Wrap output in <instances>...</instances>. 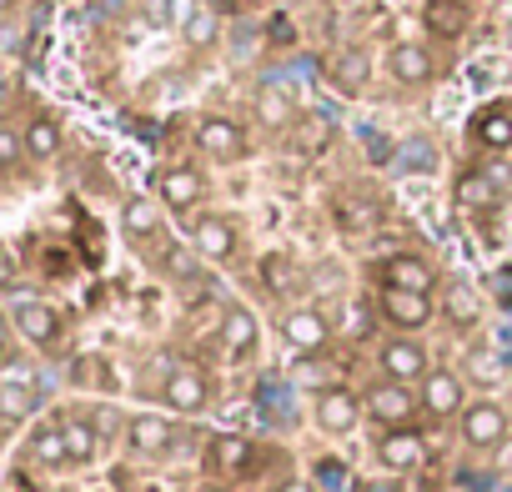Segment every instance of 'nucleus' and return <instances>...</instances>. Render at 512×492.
<instances>
[{
	"label": "nucleus",
	"mask_w": 512,
	"mask_h": 492,
	"mask_svg": "<svg viewBox=\"0 0 512 492\" xmlns=\"http://www.w3.org/2000/svg\"><path fill=\"white\" fill-rule=\"evenodd\" d=\"M492 201H497V191H492L487 176H467L462 181V206H492Z\"/></svg>",
	"instance_id": "nucleus-33"
},
{
	"label": "nucleus",
	"mask_w": 512,
	"mask_h": 492,
	"mask_svg": "<svg viewBox=\"0 0 512 492\" xmlns=\"http://www.w3.org/2000/svg\"><path fill=\"white\" fill-rule=\"evenodd\" d=\"M6 332H11V322H6V317H0V352H6Z\"/></svg>",
	"instance_id": "nucleus-38"
},
{
	"label": "nucleus",
	"mask_w": 512,
	"mask_h": 492,
	"mask_svg": "<svg viewBox=\"0 0 512 492\" xmlns=\"http://www.w3.org/2000/svg\"><path fill=\"white\" fill-rule=\"evenodd\" d=\"M377 462H382L387 472H417V467L427 462V442H422L412 427H387V432L377 437Z\"/></svg>",
	"instance_id": "nucleus-12"
},
{
	"label": "nucleus",
	"mask_w": 512,
	"mask_h": 492,
	"mask_svg": "<svg viewBox=\"0 0 512 492\" xmlns=\"http://www.w3.org/2000/svg\"><path fill=\"white\" fill-rule=\"evenodd\" d=\"M36 387L26 382V377H6L0 382V422H26L31 412H36Z\"/></svg>",
	"instance_id": "nucleus-23"
},
{
	"label": "nucleus",
	"mask_w": 512,
	"mask_h": 492,
	"mask_svg": "<svg viewBox=\"0 0 512 492\" xmlns=\"http://www.w3.org/2000/svg\"><path fill=\"white\" fill-rule=\"evenodd\" d=\"M382 317L397 327V332H422L432 322V297L427 292H402V287H382Z\"/></svg>",
	"instance_id": "nucleus-11"
},
{
	"label": "nucleus",
	"mask_w": 512,
	"mask_h": 492,
	"mask_svg": "<svg viewBox=\"0 0 512 492\" xmlns=\"http://www.w3.org/2000/svg\"><path fill=\"white\" fill-rule=\"evenodd\" d=\"M236 241H241V231L221 211H201L191 221V246H196V257H206V262H231L236 257Z\"/></svg>",
	"instance_id": "nucleus-4"
},
{
	"label": "nucleus",
	"mask_w": 512,
	"mask_h": 492,
	"mask_svg": "<svg viewBox=\"0 0 512 492\" xmlns=\"http://www.w3.org/2000/svg\"><path fill=\"white\" fill-rule=\"evenodd\" d=\"M11 327H16L31 347H56V342H61V312H56L51 302H41V297H21V302L11 307Z\"/></svg>",
	"instance_id": "nucleus-5"
},
{
	"label": "nucleus",
	"mask_w": 512,
	"mask_h": 492,
	"mask_svg": "<svg viewBox=\"0 0 512 492\" xmlns=\"http://www.w3.org/2000/svg\"><path fill=\"white\" fill-rule=\"evenodd\" d=\"M126 447L136 452V457H166L171 447H176V422L171 417H161V412H136L131 422H126Z\"/></svg>",
	"instance_id": "nucleus-8"
},
{
	"label": "nucleus",
	"mask_w": 512,
	"mask_h": 492,
	"mask_svg": "<svg viewBox=\"0 0 512 492\" xmlns=\"http://www.w3.org/2000/svg\"><path fill=\"white\" fill-rule=\"evenodd\" d=\"M61 427H66V457H71V467H91V462L101 457V432H96V422H91V417H61Z\"/></svg>",
	"instance_id": "nucleus-19"
},
{
	"label": "nucleus",
	"mask_w": 512,
	"mask_h": 492,
	"mask_svg": "<svg viewBox=\"0 0 512 492\" xmlns=\"http://www.w3.org/2000/svg\"><path fill=\"white\" fill-rule=\"evenodd\" d=\"M76 382H81V387H111V372H106L101 357H81V362H76Z\"/></svg>",
	"instance_id": "nucleus-34"
},
{
	"label": "nucleus",
	"mask_w": 512,
	"mask_h": 492,
	"mask_svg": "<svg viewBox=\"0 0 512 492\" xmlns=\"http://www.w3.org/2000/svg\"><path fill=\"white\" fill-rule=\"evenodd\" d=\"M417 397H422V412L437 417V422L462 417V407H467V387H462L457 372H427V377L417 382Z\"/></svg>",
	"instance_id": "nucleus-7"
},
{
	"label": "nucleus",
	"mask_w": 512,
	"mask_h": 492,
	"mask_svg": "<svg viewBox=\"0 0 512 492\" xmlns=\"http://www.w3.org/2000/svg\"><path fill=\"white\" fill-rule=\"evenodd\" d=\"M382 287H402V292H427V297H432L437 267H432L427 257H417V252H397V257H387V267H382Z\"/></svg>",
	"instance_id": "nucleus-15"
},
{
	"label": "nucleus",
	"mask_w": 512,
	"mask_h": 492,
	"mask_svg": "<svg viewBox=\"0 0 512 492\" xmlns=\"http://www.w3.org/2000/svg\"><path fill=\"white\" fill-rule=\"evenodd\" d=\"M362 417H367V412H362V397H357V392H347V387H327V392H317V427H322L327 437H347V432H357Z\"/></svg>",
	"instance_id": "nucleus-10"
},
{
	"label": "nucleus",
	"mask_w": 512,
	"mask_h": 492,
	"mask_svg": "<svg viewBox=\"0 0 512 492\" xmlns=\"http://www.w3.org/2000/svg\"><path fill=\"white\" fill-rule=\"evenodd\" d=\"M262 282H267V292H292L297 287V267H292V257H282V252H272V257H262Z\"/></svg>",
	"instance_id": "nucleus-27"
},
{
	"label": "nucleus",
	"mask_w": 512,
	"mask_h": 492,
	"mask_svg": "<svg viewBox=\"0 0 512 492\" xmlns=\"http://www.w3.org/2000/svg\"><path fill=\"white\" fill-rule=\"evenodd\" d=\"M457 437H462V447L467 452H492V447H502V437H507V407L502 402H467L462 407V417H457Z\"/></svg>",
	"instance_id": "nucleus-2"
},
{
	"label": "nucleus",
	"mask_w": 512,
	"mask_h": 492,
	"mask_svg": "<svg viewBox=\"0 0 512 492\" xmlns=\"http://www.w3.org/2000/svg\"><path fill=\"white\" fill-rule=\"evenodd\" d=\"M161 267H166V277H176V282H196V277H201V267H196V246H166Z\"/></svg>",
	"instance_id": "nucleus-29"
},
{
	"label": "nucleus",
	"mask_w": 512,
	"mask_h": 492,
	"mask_svg": "<svg viewBox=\"0 0 512 492\" xmlns=\"http://www.w3.org/2000/svg\"><path fill=\"white\" fill-rule=\"evenodd\" d=\"M442 312H447L452 327H477V322H482V302H477V292H472L467 282H447Z\"/></svg>",
	"instance_id": "nucleus-24"
},
{
	"label": "nucleus",
	"mask_w": 512,
	"mask_h": 492,
	"mask_svg": "<svg viewBox=\"0 0 512 492\" xmlns=\"http://www.w3.org/2000/svg\"><path fill=\"white\" fill-rule=\"evenodd\" d=\"M6 6H11V0H0V11H6Z\"/></svg>",
	"instance_id": "nucleus-40"
},
{
	"label": "nucleus",
	"mask_w": 512,
	"mask_h": 492,
	"mask_svg": "<svg viewBox=\"0 0 512 492\" xmlns=\"http://www.w3.org/2000/svg\"><path fill=\"white\" fill-rule=\"evenodd\" d=\"M256 342H262L256 312H246V307H226V317H221V347H226L236 362H246V357L256 352Z\"/></svg>",
	"instance_id": "nucleus-17"
},
{
	"label": "nucleus",
	"mask_w": 512,
	"mask_h": 492,
	"mask_svg": "<svg viewBox=\"0 0 512 492\" xmlns=\"http://www.w3.org/2000/svg\"><path fill=\"white\" fill-rule=\"evenodd\" d=\"M31 492H66V487H31Z\"/></svg>",
	"instance_id": "nucleus-39"
},
{
	"label": "nucleus",
	"mask_w": 512,
	"mask_h": 492,
	"mask_svg": "<svg viewBox=\"0 0 512 492\" xmlns=\"http://www.w3.org/2000/svg\"><path fill=\"white\" fill-rule=\"evenodd\" d=\"M121 231L141 246V241H156L161 236V206L151 196H126L121 206Z\"/></svg>",
	"instance_id": "nucleus-18"
},
{
	"label": "nucleus",
	"mask_w": 512,
	"mask_h": 492,
	"mask_svg": "<svg viewBox=\"0 0 512 492\" xmlns=\"http://www.w3.org/2000/svg\"><path fill=\"white\" fill-rule=\"evenodd\" d=\"M206 457H211V467H216V472H241V467L251 462V442H246V437H236V432H216V437H211V447H206Z\"/></svg>",
	"instance_id": "nucleus-25"
},
{
	"label": "nucleus",
	"mask_w": 512,
	"mask_h": 492,
	"mask_svg": "<svg viewBox=\"0 0 512 492\" xmlns=\"http://www.w3.org/2000/svg\"><path fill=\"white\" fill-rule=\"evenodd\" d=\"M11 287H16V257L0 246V292H11Z\"/></svg>",
	"instance_id": "nucleus-36"
},
{
	"label": "nucleus",
	"mask_w": 512,
	"mask_h": 492,
	"mask_svg": "<svg viewBox=\"0 0 512 492\" xmlns=\"http://www.w3.org/2000/svg\"><path fill=\"white\" fill-rule=\"evenodd\" d=\"M427 26L437 36H462L467 16H462V6H452V0H432V6H427Z\"/></svg>",
	"instance_id": "nucleus-28"
},
{
	"label": "nucleus",
	"mask_w": 512,
	"mask_h": 492,
	"mask_svg": "<svg viewBox=\"0 0 512 492\" xmlns=\"http://www.w3.org/2000/svg\"><path fill=\"white\" fill-rule=\"evenodd\" d=\"M377 367H382V377H392V382H412V387L432 372L427 347H422L417 337H407V332H397V337H387V342L377 347Z\"/></svg>",
	"instance_id": "nucleus-3"
},
{
	"label": "nucleus",
	"mask_w": 512,
	"mask_h": 492,
	"mask_svg": "<svg viewBox=\"0 0 512 492\" xmlns=\"http://www.w3.org/2000/svg\"><path fill=\"white\" fill-rule=\"evenodd\" d=\"M282 337H287V347H297V352H322L327 347V337H332V322H327V312H317V307H292L287 317H282Z\"/></svg>",
	"instance_id": "nucleus-13"
},
{
	"label": "nucleus",
	"mask_w": 512,
	"mask_h": 492,
	"mask_svg": "<svg viewBox=\"0 0 512 492\" xmlns=\"http://www.w3.org/2000/svg\"><path fill=\"white\" fill-rule=\"evenodd\" d=\"M282 492H317V487H312V482H302V477H297V482H287V487H282Z\"/></svg>",
	"instance_id": "nucleus-37"
},
{
	"label": "nucleus",
	"mask_w": 512,
	"mask_h": 492,
	"mask_svg": "<svg viewBox=\"0 0 512 492\" xmlns=\"http://www.w3.org/2000/svg\"><path fill=\"white\" fill-rule=\"evenodd\" d=\"M387 71H392V81H402V86H427V81L437 76V61H432L427 46L402 41V46L387 51Z\"/></svg>",
	"instance_id": "nucleus-16"
},
{
	"label": "nucleus",
	"mask_w": 512,
	"mask_h": 492,
	"mask_svg": "<svg viewBox=\"0 0 512 492\" xmlns=\"http://www.w3.org/2000/svg\"><path fill=\"white\" fill-rule=\"evenodd\" d=\"M362 412L387 432V427H412L422 417V397L412 382H392V377H377L367 392H362Z\"/></svg>",
	"instance_id": "nucleus-1"
},
{
	"label": "nucleus",
	"mask_w": 512,
	"mask_h": 492,
	"mask_svg": "<svg viewBox=\"0 0 512 492\" xmlns=\"http://www.w3.org/2000/svg\"><path fill=\"white\" fill-rule=\"evenodd\" d=\"M26 457L36 467H71V457H66V427L61 422H41L31 432V442H26Z\"/></svg>",
	"instance_id": "nucleus-20"
},
{
	"label": "nucleus",
	"mask_w": 512,
	"mask_h": 492,
	"mask_svg": "<svg viewBox=\"0 0 512 492\" xmlns=\"http://www.w3.org/2000/svg\"><path fill=\"white\" fill-rule=\"evenodd\" d=\"M161 397H166V407H171V412L196 417V412H206V407H211V377H206L201 367H176V372L166 377Z\"/></svg>",
	"instance_id": "nucleus-6"
},
{
	"label": "nucleus",
	"mask_w": 512,
	"mask_h": 492,
	"mask_svg": "<svg viewBox=\"0 0 512 492\" xmlns=\"http://www.w3.org/2000/svg\"><path fill=\"white\" fill-rule=\"evenodd\" d=\"M256 121L272 126V131L292 126V121H297V101H292V91H287V86H262V91H256Z\"/></svg>",
	"instance_id": "nucleus-21"
},
{
	"label": "nucleus",
	"mask_w": 512,
	"mask_h": 492,
	"mask_svg": "<svg viewBox=\"0 0 512 492\" xmlns=\"http://www.w3.org/2000/svg\"><path fill=\"white\" fill-rule=\"evenodd\" d=\"M297 141H302V151H327V146H332V121H327V116H307Z\"/></svg>",
	"instance_id": "nucleus-30"
},
{
	"label": "nucleus",
	"mask_w": 512,
	"mask_h": 492,
	"mask_svg": "<svg viewBox=\"0 0 512 492\" xmlns=\"http://www.w3.org/2000/svg\"><path fill=\"white\" fill-rule=\"evenodd\" d=\"M156 196H161L166 211H196V201L206 196V181L191 166H166L156 176Z\"/></svg>",
	"instance_id": "nucleus-14"
},
{
	"label": "nucleus",
	"mask_w": 512,
	"mask_h": 492,
	"mask_svg": "<svg viewBox=\"0 0 512 492\" xmlns=\"http://www.w3.org/2000/svg\"><path fill=\"white\" fill-rule=\"evenodd\" d=\"M337 86L342 91H362L367 86V61L362 56H342L337 61Z\"/></svg>",
	"instance_id": "nucleus-32"
},
{
	"label": "nucleus",
	"mask_w": 512,
	"mask_h": 492,
	"mask_svg": "<svg viewBox=\"0 0 512 492\" xmlns=\"http://www.w3.org/2000/svg\"><path fill=\"white\" fill-rule=\"evenodd\" d=\"M21 141H26V156L31 161H56L61 156V126H56V116H31L26 131H21Z\"/></svg>",
	"instance_id": "nucleus-22"
},
{
	"label": "nucleus",
	"mask_w": 512,
	"mask_h": 492,
	"mask_svg": "<svg viewBox=\"0 0 512 492\" xmlns=\"http://www.w3.org/2000/svg\"><path fill=\"white\" fill-rule=\"evenodd\" d=\"M186 41H191V46H211V41H216V21H211V16H191V21H186Z\"/></svg>",
	"instance_id": "nucleus-35"
},
{
	"label": "nucleus",
	"mask_w": 512,
	"mask_h": 492,
	"mask_svg": "<svg viewBox=\"0 0 512 492\" xmlns=\"http://www.w3.org/2000/svg\"><path fill=\"white\" fill-rule=\"evenodd\" d=\"M21 161H31V156H26V141H21L11 126H0V171H16Z\"/></svg>",
	"instance_id": "nucleus-31"
},
{
	"label": "nucleus",
	"mask_w": 512,
	"mask_h": 492,
	"mask_svg": "<svg viewBox=\"0 0 512 492\" xmlns=\"http://www.w3.org/2000/svg\"><path fill=\"white\" fill-rule=\"evenodd\" d=\"M477 141H482L487 151H507V146H512V116H507V111H487V116L477 121Z\"/></svg>",
	"instance_id": "nucleus-26"
},
{
	"label": "nucleus",
	"mask_w": 512,
	"mask_h": 492,
	"mask_svg": "<svg viewBox=\"0 0 512 492\" xmlns=\"http://www.w3.org/2000/svg\"><path fill=\"white\" fill-rule=\"evenodd\" d=\"M196 146L211 156V161H241L246 156V131H241V121H231V116H201V126H196Z\"/></svg>",
	"instance_id": "nucleus-9"
}]
</instances>
